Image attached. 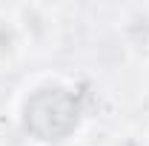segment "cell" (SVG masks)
Masks as SVG:
<instances>
[{
	"label": "cell",
	"instance_id": "obj_4",
	"mask_svg": "<svg viewBox=\"0 0 149 146\" xmlns=\"http://www.w3.org/2000/svg\"><path fill=\"white\" fill-rule=\"evenodd\" d=\"M143 95L149 97V63L143 66Z\"/></svg>",
	"mask_w": 149,
	"mask_h": 146
},
{
	"label": "cell",
	"instance_id": "obj_1",
	"mask_svg": "<svg viewBox=\"0 0 149 146\" xmlns=\"http://www.w3.org/2000/svg\"><path fill=\"white\" fill-rule=\"evenodd\" d=\"M9 9L23 35L26 49H49L57 40V17L46 3H20Z\"/></svg>",
	"mask_w": 149,
	"mask_h": 146
},
{
	"label": "cell",
	"instance_id": "obj_3",
	"mask_svg": "<svg viewBox=\"0 0 149 146\" xmlns=\"http://www.w3.org/2000/svg\"><path fill=\"white\" fill-rule=\"evenodd\" d=\"M112 146H143L138 138H132V135H123V138H115V143Z\"/></svg>",
	"mask_w": 149,
	"mask_h": 146
},
{
	"label": "cell",
	"instance_id": "obj_2",
	"mask_svg": "<svg viewBox=\"0 0 149 146\" xmlns=\"http://www.w3.org/2000/svg\"><path fill=\"white\" fill-rule=\"evenodd\" d=\"M26 52V43L17 23L12 17V9H0V66H12Z\"/></svg>",
	"mask_w": 149,
	"mask_h": 146
}]
</instances>
